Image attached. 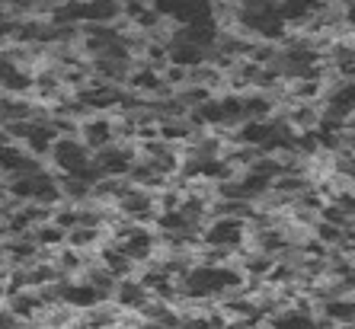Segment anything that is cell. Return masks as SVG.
<instances>
[{
	"label": "cell",
	"mask_w": 355,
	"mask_h": 329,
	"mask_svg": "<svg viewBox=\"0 0 355 329\" xmlns=\"http://www.w3.org/2000/svg\"><path fill=\"white\" fill-rule=\"evenodd\" d=\"M247 240H250L247 217H208V224L202 227V243H208V247L240 249Z\"/></svg>",
	"instance_id": "obj_1"
},
{
	"label": "cell",
	"mask_w": 355,
	"mask_h": 329,
	"mask_svg": "<svg viewBox=\"0 0 355 329\" xmlns=\"http://www.w3.org/2000/svg\"><path fill=\"white\" fill-rule=\"evenodd\" d=\"M93 160V150H87L80 138H55L49 150V166L55 173H80Z\"/></svg>",
	"instance_id": "obj_2"
},
{
	"label": "cell",
	"mask_w": 355,
	"mask_h": 329,
	"mask_svg": "<svg viewBox=\"0 0 355 329\" xmlns=\"http://www.w3.org/2000/svg\"><path fill=\"white\" fill-rule=\"evenodd\" d=\"M77 138L87 144V150H103L116 141V125H112V112H93L77 125Z\"/></svg>",
	"instance_id": "obj_3"
},
{
	"label": "cell",
	"mask_w": 355,
	"mask_h": 329,
	"mask_svg": "<svg viewBox=\"0 0 355 329\" xmlns=\"http://www.w3.org/2000/svg\"><path fill=\"white\" fill-rule=\"evenodd\" d=\"M7 307L13 317H17L19 323H35L42 317V310H45V304H42V297L35 288H13L7 291Z\"/></svg>",
	"instance_id": "obj_4"
},
{
	"label": "cell",
	"mask_w": 355,
	"mask_h": 329,
	"mask_svg": "<svg viewBox=\"0 0 355 329\" xmlns=\"http://www.w3.org/2000/svg\"><path fill=\"white\" fill-rule=\"evenodd\" d=\"M317 313H320L323 320H330L333 326H343V323L355 320V304H352V297H330V301L317 304Z\"/></svg>",
	"instance_id": "obj_5"
},
{
	"label": "cell",
	"mask_w": 355,
	"mask_h": 329,
	"mask_svg": "<svg viewBox=\"0 0 355 329\" xmlns=\"http://www.w3.org/2000/svg\"><path fill=\"white\" fill-rule=\"evenodd\" d=\"M160 80H164V87L170 93L182 90L186 83H189V67H180V64H166L164 71H160Z\"/></svg>",
	"instance_id": "obj_6"
},
{
	"label": "cell",
	"mask_w": 355,
	"mask_h": 329,
	"mask_svg": "<svg viewBox=\"0 0 355 329\" xmlns=\"http://www.w3.org/2000/svg\"><path fill=\"white\" fill-rule=\"evenodd\" d=\"M7 304V285H0V307Z\"/></svg>",
	"instance_id": "obj_7"
},
{
	"label": "cell",
	"mask_w": 355,
	"mask_h": 329,
	"mask_svg": "<svg viewBox=\"0 0 355 329\" xmlns=\"http://www.w3.org/2000/svg\"><path fill=\"white\" fill-rule=\"evenodd\" d=\"M71 329H87V326H83V323H77V326H71Z\"/></svg>",
	"instance_id": "obj_8"
}]
</instances>
